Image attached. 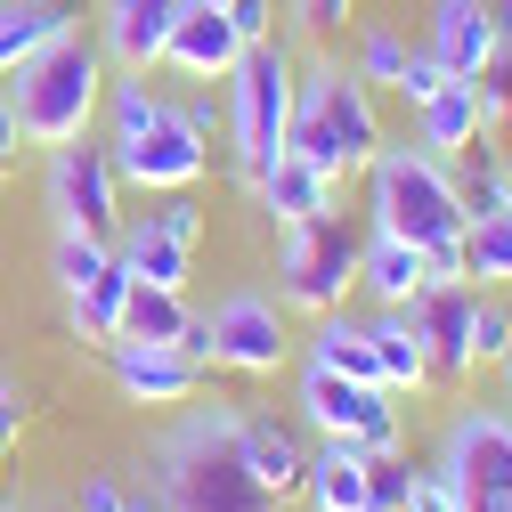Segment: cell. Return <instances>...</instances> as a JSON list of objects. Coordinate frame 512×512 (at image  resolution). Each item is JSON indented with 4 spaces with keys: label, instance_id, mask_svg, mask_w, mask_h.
<instances>
[{
    "label": "cell",
    "instance_id": "cell-14",
    "mask_svg": "<svg viewBox=\"0 0 512 512\" xmlns=\"http://www.w3.org/2000/svg\"><path fill=\"white\" fill-rule=\"evenodd\" d=\"M171 25H179V0H106L98 9V57L114 74H155Z\"/></svg>",
    "mask_w": 512,
    "mask_h": 512
},
{
    "label": "cell",
    "instance_id": "cell-13",
    "mask_svg": "<svg viewBox=\"0 0 512 512\" xmlns=\"http://www.w3.org/2000/svg\"><path fill=\"white\" fill-rule=\"evenodd\" d=\"M423 57H431L447 82H480L496 57H504V41H496V0H431Z\"/></svg>",
    "mask_w": 512,
    "mask_h": 512
},
{
    "label": "cell",
    "instance_id": "cell-4",
    "mask_svg": "<svg viewBox=\"0 0 512 512\" xmlns=\"http://www.w3.org/2000/svg\"><path fill=\"white\" fill-rule=\"evenodd\" d=\"M285 147L309 155L334 187H342V179H366V163L382 155V90H366L342 57H309L301 82H293Z\"/></svg>",
    "mask_w": 512,
    "mask_h": 512
},
{
    "label": "cell",
    "instance_id": "cell-10",
    "mask_svg": "<svg viewBox=\"0 0 512 512\" xmlns=\"http://www.w3.org/2000/svg\"><path fill=\"white\" fill-rule=\"evenodd\" d=\"M439 464L456 472L464 512H512V415L504 407H464L447 423Z\"/></svg>",
    "mask_w": 512,
    "mask_h": 512
},
{
    "label": "cell",
    "instance_id": "cell-24",
    "mask_svg": "<svg viewBox=\"0 0 512 512\" xmlns=\"http://www.w3.org/2000/svg\"><path fill=\"white\" fill-rule=\"evenodd\" d=\"M74 33V9L66 0H0V82H9L17 66H33V57L49 41Z\"/></svg>",
    "mask_w": 512,
    "mask_h": 512
},
{
    "label": "cell",
    "instance_id": "cell-1",
    "mask_svg": "<svg viewBox=\"0 0 512 512\" xmlns=\"http://www.w3.org/2000/svg\"><path fill=\"white\" fill-rule=\"evenodd\" d=\"M366 228L382 236H407L431 277L447 285H472L464 277V196H456V163L423 155L415 139H382V155L366 163Z\"/></svg>",
    "mask_w": 512,
    "mask_h": 512
},
{
    "label": "cell",
    "instance_id": "cell-3",
    "mask_svg": "<svg viewBox=\"0 0 512 512\" xmlns=\"http://www.w3.org/2000/svg\"><path fill=\"white\" fill-rule=\"evenodd\" d=\"M106 155L122 171V187L139 196H179L212 171V147L196 139L179 98H155L147 74H114L106 82Z\"/></svg>",
    "mask_w": 512,
    "mask_h": 512
},
{
    "label": "cell",
    "instance_id": "cell-17",
    "mask_svg": "<svg viewBox=\"0 0 512 512\" xmlns=\"http://www.w3.org/2000/svg\"><path fill=\"white\" fill-rule=\"evenodd\" d=\"M415 326H423V350H431V382H464V374H472V350H464V326H472V285L431 277V285L415 293Z\"/></svg>",
    "mask_w": 512,
    "mask_h": 512
},
{
    "label": "cell",
    "instance_id": "cell-18",
    "mask_svg": "<svg viewBox=\"0 0 512 512\" xmlns=\"http://www.w3.org/2000/svg\"><path fill=\"white\" fill-rule=\"evenodd\" d=\"M431 285V261L407 244V236H382V228H366V244H358V293L374 301V309H415V293Z\"/></svg>",
    "mask_w": 512,
    "mask_h": 512
},
{
    "label": "cell",
    "instance_id": "cell-42",
    "mask_svg": "<svg viewBox=\"0 0 512 512\" xmlns=\"http://www.w3.org/2000/svg\"><path fill=\"white\" fill-rule=\"evenodd\" d=\"M496 41H504V57H512V0H496Z\"/></svg>",
    "mask_w": 512,
    "mask_h": 512
},
{
    "label": "cell",
    "instance_id": "cell-39",
    "mask_svg": "<svg viewBox=\"0 0 512 512\" xmlns=\"http://www.w3.org/2000/svg\"><path fill=\"white\" fill-rule=\"evenodd\" d=\"M122 504H131V496H122L114 480H82V504L74 512H122Z\"/></svg>",
    "mask_w": 512,
    "mask_h": 512
},
{
    "label": "cell",
    "instance_id": "cell-29",
    "mask_svg": "<svg viewBox=\"0 0 512 512\" xmlns=\"http://www.w3.org/2000/svg\"><path fill=\"white\" fill-rule=\"evenodd\" d=\"M49 269H57V293H82L98 269H114V244H106V236H82V228H57Z\"/></svg>",
    "mask_w": 512,
    "mask_h": 512
},
{
    "label": "cell",
    "instance_id": "cell-5",
    "mask_svg": "<svg viewBox=\"0 0 512 512\" xmlns=\"http://www.w3.org/2000/svg\"><path fill=\"white\" fill-rule=\"evenodd\" d=\"M106 82H114V66L98 57V41L66 33V41H49L33 66H17L0 90H9V106H17L25 147H74L106 114Z\"/></svg>",
    "mask_w": 512,
    "mask_h": 512
},
{
    "label": "cell",
    "instance_id": "cell-37",
    "mask_svg": "<svg viewBox=\"0 0 512 512\" xmlns=\"http://www.w3.org/2000/svg\"><path fill=\"white\" fill-rule=\"evenodd\" d=\"M439 82H447V74H439V66H431V57L415 49V57H407V82H399V98H407V106H423V98H431Z\"/></svg>",
    "mask_w": 512,
    "mask_h": 512
},
{
    "label": "cell",
    "instance_id": "cell-8",
    "mask_svg": "<svg viewBox=\"0 0 512 512\" xmlns=\"http://www.w3.org/2000/svg\"><path fill=\"white\" fill-rule=\"evenodd\" d=\"M196 350L204 366H228V374H277L293 358V326H285V301L261 293V285H236L220 293L212 317H196Z\"/></svg>",
    "mask_w": 512,
    "mask_h": 512
},
{
    "label": "cell",
    "instance_id": "cell-26",
    "mask_svg": "<svg viewBox=\"0 0 512 512\" xmlns=\"http://www.w3.org/2000/svg\"><path fill=\"white\" fill-rule=\"evenodd\" d=\"M122 334H131V342H171V350H187V342H196V309H187V293H171V285H131ZM187 358H196V350H187Z\"/></svg>",
    "mask_w": 512,
    "mask_h": 512
},
{
    "label": "cell",
    "instance_id": "cell-2",
    "mask_svg": "<svg viewBox=\"0 0 512 512\" xmlns=\"http://www.w3.org/2000/svg\"><path fill=\"white\" fill-rule=\"evenodd\" d=\"M155 504L163 512H277V496L252 480L236 407H187L179 431L155 447Z\"/></svg>",
    "mask_w": 512,
    "mask_h": 512
},
{
    "label": "cell",
    "instance_id": "cell-46",
    "mask_svg": "<svg viewBox=\"0 0 512 512\" xmlns=\"http://www.w3.org/2000/svg\"><path fill=\"white\" fill-rule=\"evenodd\" d=\"M196 9H228V0H196Z\"/></svg>",
    "mask_w": 512,
    "mask_h": 512
},
{
    "label": "cell",
    "instance_id": "cell-38",
    "mask_svg": "<svg viewBox=\"0 0 512 512\" xmlns=\"http://www.w3.org/2000/svg\"><path fill=\"white\" fill-rule=\"evenodd\" d=\"M17 431H25V399H17V382L0 374V447H17Z\"/></svg>",
    "mask_w": 512,
    "mask_h": 512
},
{
    "label": "cell",
    "instance_id": "cell-6",
    "mask_svg": "<svg viewBox=\"0 0 512 512\" xmlns=\"http://www.w3.org/2000/svg\"><path fill=\"white\" fill-rule=\"evenodd\" d=\"M293 82H301V57L285 49V41H252L236 66H228V98H220V114H228V171L252 187V171H261L277 147H285V122H293Z\"/></svg>",
    "mask_w": 512,
    "mask_h": 512
},
{
    "label": "cell",
    "instance_id": "cell-9",
    "mask_svg": "<svg viewBox=\"0 0 512 512\" xmlns=\"http://www.w3.org/2000/svg\"><path fill=\"white\" fill-rule=\"evenodd\" d=\"M301 423L317 439H358L366 456H399V447H407L399 399L382 391V382H350V374L309 366V358H301Z\"/></svg>",
    "mask_w": 512,
    "mask_h": 512
},
{
    "label": "cell",
    "instance_id": "cell-36",
    "mask_svg": "<svg viewBox=\"0 0 512 512\" xmlns=\"http://www.w3.org/2000/svg\"><path fill=\"white\" fill-rule=\"evenodd\" d=\"M228 25L244 33V49L252 41H277V0H228Z\"/></svg>",
    "mask_w": 512,
    "mask_h": 512
},
{
    "label": "cell",
    "instance_id": "cell-19",
    "mask_svg": "<svg viewBox=\"0 0 512 512\" xmlns=\"http://www.w3.org/2000/svg\"><path fill=\"white\" fill-rule=\"evenodd\" d=\"M114 261L131 269V285H171V293H187V277H196V244L163 236L147 212H122V228H114Z\"/></svg>",
    "mask_w": 512,
    "mask_h": 512
},
{
    "label": "cell",
    "instance_id": "cell-27",
    "mask_svg": "<svg viewBox=\"0 0 512 512\" xmlns=\"http://www.w3.org/2000/svg\"><path fill=\"white\" fill-rule=\"evenodd\" d=\"M464 277L480 293L512 285V212H488V220H464Z\"/></svg>",
    "mask_w": 512,
    "mask_h": 512
},
{
    "label": "cell",
    "instance_id": "cell-11",
    "mask_svg": "<svg viewBox=\"0 0 512 512\" xmlns=\"http://www.w3.org/2000/svg\"><path fill=\"white\" fill-rule=\"evenodd\" d=\"M49 212H57V228H82V236L114 244V228H122V171H114L106 139L49 147Z\"/></svg>",
    "mask_w": 512,
    "mask_h": 512
},
{
    "label": "cell",
    "instance_id": "cell-25",
    "mask_svg": "<svg viewBox=\"0 0 512 512\" xmlns=\"http://www.w3.org/2000/svg\"><path fill=\"white\" fill-rule=\"evenodd\" d=\"M122 309H131V269H98L82 293H66V326H74V342H90V350H106V342H122Z\"/></svg>",
    "mask_w": 512,
    "mask_h": 512
},
{
    "label": "cell",
    "instance_id": "cell-35",
    "mask_svg": "<svg viewBox=\"0 0 512 512\" xmlns=\"http://www.w3.org/2000/svg\"><path fill=\"white\" fill-rule=\"evenodd\" d=\"M285 17L309 33V41H326V33H342V17H350V0H285Z\"/></svg>",
    "mask_w": 512,
    "mask_h": 512
},
{
    "label": "cell",
    "instance_id": "cell-43",
    "mask_svg": "<svg viewBox=\"0 0 512 512\" xmlns=\"http://www.w3.org/2000/svg\"><path fill=\"white\" fill-rule=\"evenodd\" d=\"M122 512H163V504H155V496H131V504H122Z\"/></svg>",
    "mask_w": 512,
    "mask_h": 512
},
{
    "label": "cell",
    "instance_id": "cell-21",
    "mask_svg": "<svg viewBox=\"0 0 512 512\" xmlns=\"http://www.w3.org/2000/svg\"><path fill=\"white\" fill-rule=\"evenodd\" d=\"M480 139H488V131H480L472 82H439V90L415 106V147H423V155H439V163H464Z\"/></svg>",
    "mask_w": 512,
    "mask_h": 512
},
{
    "label": "cell",
    "instance_id": "cell-20",
    "mask_svg": "<svg viewBox=\"0 0 512 512\" xmlns=\"http://www.w3.org/2000/svg\"><path fill=\"white\" fill-rule=\"evenodd\" d=\"M236 439H244V464H252V480H261L277 504H285V496H301L309 447H301V431H293V423H277V415H236Z\"/></svg>",
    "mask_w": 512,
    "mask_h": 512
},
{
    "label": "cell",
    "instance_id": "cell-22",
    "mask_svg": "<svg viewBox=\"0 0 512 512\" xmlns=\"http://www.w3.org/2000/svg\"><path fill=\"white\" fill-rule=\"evenodd\" d=\"M366 334H374L382 391H391V399H415V391H431V350H423L415 309H374V317H366Z\"/></svg>",
    "mask_w": 512,
    "mask_h": 512
},
{
    "label": "cell",
    "instance_id": "cell-7",
    "mask_svg": "<svg viewBox=\"0 0 512 512\" xmlns=\"http://www.w3.org/2000/svg\"><path fill=\"white\" fill-rule=\"evenodd\" d=\"M358 244H366V228H358L350 212H317V220L285 228V236H277V301H285L293 317L342 309V301L358 293Z\"/></svg>",
    "mask_w": 512,
    "mask_h": 512
},
{
    "label": "cell",
    "instance_id": "cell-33",
    "mask_svg": "<svg viewBox=\"0 0 512 512\" xmlns=\"http://www.w3.org/2000/svg\"><path fill=\"white\" fill-rule=\"evenodd\" d=\"M147 220L179 244H204V204H196V187H179V196H147Z\"/></svg>",
    "mask_w": 512,
    "mask_h": 512
},
{
    "label": "cell",
    "instance_id": "cell-44",
    "mask_svg": "<svg viewBox=\"0 0 512 512\" xmlns=\"http://www.w3.org/2000/svg\"><path fill=\"white\" fill-rule=\"evenodd\" d=\"M9 163H17V155H9V147H0V179H9Z\"/></svg>",
    "mask_w": 512,
    "mask_h": 512
},
{
    "label": "cell",
    "instance_id": "cell-34",
    "mask_svg": "<svg viewBox=\"0 0 512 512\" xmlns=\"http://www.w3.org/2000/svg\"><path fill=\"white\" fill-rule=\"evenodd\" d=\"M407 512H464L456 472H447V464H415V480H407Z\"/></svg>",
    "mask_w": 512,
    "mask_h": 512
},
{
    "label": "cell",
    "instance_id": "cell-15",
    "mask_svg": "<svg viewBox=\"0 0 512 512\" xmlns=\"http://www.w3.org/2000/svg\"><path fill=\"white\" fill-rule=\"evenodd\" d=\"M236 57H244V33L228 25V9H196V0H179V25L163 41V66L187 74V82H228Z\"/></svg>",
    "mask_w": 512,
    "mask_h": 512
},
{
    "label": "cell",
    "instance_id": "cell-23",
    "mask_svg": "<svg viewBox=\"0 0 512 512\" xmlns=\"http://www.w3.org/2000/svg\"><path fill=\"white\" fill-rule=\"evenodd\" d=\"M301 496H309V512H366V447L358 439H317Z\"/></svg>",
    "mask_w": 512,
    "mask_h": 512
},
{
    "label": "cell",
    "instance_id": "cell-28",
    "mask_svg": "<svg viewBox=\"0 0 512 512\" xmlns=\"http://www.w3.org/2000/svg\"><path fill=\"white\" fill-rule=\"evenodd\" d=\"M407 57H415V49H407L391 25H366V33L350 41V74H358L366 90H391V98H399V82H407Z\"/></svg>",
    "mask_w": 512,
    "mask_h": 512
},
{
    "label": "cell",
    "instance_id": "cell-41",
    "mask_svg": "<svg viewBox=\"0 0 512 512\" xmlns=\"http://www.w3.org/2000/svg\"><path fill=\"white\" fill-rule=\"evenodd\" d=\"M0 147H9V155L25 147V131H17V106H9V90H0Z\"/></svg>",
    "mask_w": 512,
    "mask_h": 512
},
{
    "label": "cell",
    "instance_id": "cell-16",
    "mask_svg": "<svg viewBox=\"0 0 512 512\" xmlns=\"http://www.w3.org/2000/svg\"><path fill=\"white\" fill-rule=\"evenodd\" d=\"M252 196H261L269 228H301V220H317V212H334V179L317 171L309 155L277 147V155H269L261 171H252Z\"/></svg>",
    "mask_w": 512,
    "mask_h": 512
},
{
    "label": "cell",
    "instance_id": "cell-12",
    "mask_svg": "<svg viewBox=\"0 0 512 512\" xmlns=\"http://www.w3.org/2000/svg\"><path fill=\"white\" fill-rule=\"evenodd\" d=\"M106 374L131 407H196L204 391V358H187L171 342H131V334L106 342Z\"/></svg>",
    "mask_w": 512,
    "mask_h": 512
},
{
    "label": "cell",
    "instance_id": "cell-45",
    "mask_svg": "<svg viewBox=\"0 0 512 512\" xmlns=\"http://www.w3.org/2000/svg\"><path fill=\"white\" fill-rule=\"evenodd\" d=\"M504 391H512V350H504Z\"/></svg>",
    "mask_w": 512,
    "mask_h": 512
},
{
    "label": "cell",
    "instance_id": "cell-31",
    "mask_svg": "<svg viewBox=\"0 0 512 512\" xmlns=\"http://www.w3.org/2000/svg\"><path fill=\"white\" fill-rule=\"evenodd\" d=\"M472 106H480V131L488 139H512V57H496V66L472 82Z\"/></svg>",
    "mask_w": 512,
    "mask_h": 512
},
{
    "label": "cell",
    "instance_id": "cell-32",
    "mask_svg": "<svg viewBox=\"0 0 512 512\" xmlns=\"http://www.w3.org/2000/svg\"><path fill=\"white\" fill-rule=\"evenodd\" d=\"M407 480H415L407 447L399 456H366V512H407Z\"/></svg>",
    "mask_w": 512,
    "mask_h": 512
},
{
    "label": "cell",
    "instance_id": "cell-30",
    "mask_svg": "<svg viewBox=\"0 0 512 512\" xmlns=\"http://www.w3.org/2000/svg\"><path fill=\"white\" fill-rule=\"evenodd\" d=\"M464 350H472V366H504V350H512V309H504L496 293H480V285H472V326H464Z\"/></svg>",
    "mask_w": 512,
    "mask_h": 512
},
{
    "label": "cell",
    "instance_id": "cell-40",
    "mask_svg": "<svg viewBox=\"0 0 512 512\" xmlns=\"http://www.w3.org/2000/svg\"><path fill=\"white\" fill-rule=\"evenodd\" d=\"M488 179H496V212H512V155L496 147V163H488Z\"/></svg>",
    "mask_w": 512,
    "mask_h": 512
}]
</instances>
